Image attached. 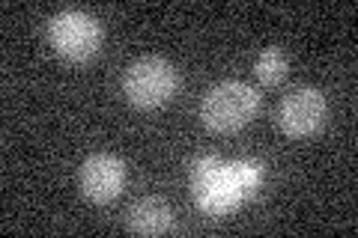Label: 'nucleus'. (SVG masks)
Here are the masks:
<instances>
[{"mask_svg": "<svg viewBox=\"0 0 358 238\" xmlns=\"http://www.w3.org/2000/svg\"><path fill=\"white\" fill-rule=\"evenodd\" d=\"M326 96L313 87H299L293 93H287L278 105V126L284 128L289 137H310L322 128L326 122Z\"/></svg>", "mask_w": 358, "mask_h": 238, "instance_id": "obj_4", "label": "nucleus"}, {"mask_svg": "<svg viewBox=\"0 0 358 238\" xmlns=\"http://www.w3.org/2000/svg\"><path fill=\"white\" fill-rule=\"evenodd\" d=\"M126 226L138 235H162L173 226V211L162 197H143L129 206Z\"/></svg>", "mask_w": 358, "mask_h": 238, "instance_id": "obj_6", "label": "nucleus"}, {"mask_svg": "<svg viewBox=\"0 0 358 238\" xmlns=\"http://www.w3.org/2000/svg\"><path fill=\"white\" fill-rule=\"evenodd\" d=\"M287 69H289V60H287V54L281 48H266L260 57H257V63H254V72L257 77H260V84L266 87H275V84H281L284 77H287Z\"/></svg>", "mask_w": 358, "mask_h": 238, "instance_id": "obj_7", "label": "nucleus"}, {"mask_svg": "<svg viewBox=\"0 0 358 238\" xmlns=\"http://www.w3.org/2000/svg\"><path fill=\"white\" fill-rule=\"evenodd\" d=\"M48 36H51L54 51L60 57H66V60H72V63H84L99 51V45H102V27H99V21L90 13L63 9V13L51 18Z\"/></svg>", "mask_w": 358, "mask_h": 238, "instance_id": "obj_3", "label": "nucleus"}, {"mask_svg": "<svg viewBox=\"0 0 358 238\" xmlns=\"http://www.w3.org/2000/svg\"><path fill=\"white\" fill-rule=\"evenodd\" d=\"M257 107H260V96L257 89L245 81H224L212 87L203 105H200V119L212 131H239L254 119Z\"/></svg>", "mask_w": 358, "mask_h": 238, "instance_id": "obj_2", "label": "nucleus"}, {"mask_svg": "<svg viewBox=\"0 0 358 238\" xmlns=\"http://www.w3.org/2000/svg\"><path fill=\"white\" fill-rule=\"evenodd\" d=\"M78 185H81V194L87 200L108 202V200H114L120 194L122 185H126V164H122L117 155L96 152L81 164Z\"/></svg>", "mask_w": 358, "mask_h": 238, "instance_id": "obj_5", "label": "nucleus"}, {"mask_svg": "<svg viewBox=\"0 0 358 238\" xmlns=\"http://www.w3.org/2000/svg\"><path fill=\"white\" fill-rule=\"evenodd\" d=\"M179 89V72L171 60L164 57H155V54H147V57H138L126 75H122V93L131 101L134 107H162L167 105Z\"/></svg>", "mask_w": 358, "mask_h": 238, "instance_id": "obj_1", "label": "nucleus"}]
</instances>
